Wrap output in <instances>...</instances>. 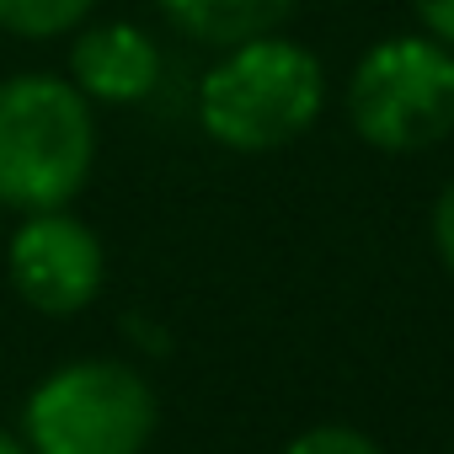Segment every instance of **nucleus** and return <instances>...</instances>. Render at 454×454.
Masks as SVG:
<instances>
[{"instance_id":"nucleus-1","label":"nucleus","mask_w":454,"mask_h":454,"mask_svg":"<svg viewBox=\"0 0 454 454\" xmlns=\"http://www.w3.org/2000/svg\"><path fill=\"white\" fill-rule=\"evenodd\" d=\"M326 107V70L321 59L284 38L262 33L236 49L198 81V123L214 145L262 155L294 145Z\"/></svg>"},{"instance_id":"nucleus-2","label":"nucleus","mask_w":454,"mask_h":454,"mask_svg":"<svg viewBox=\"0 0 454 454\" xmlns=\"http://www.w3.org/2000/svg\"><path fill=\"white\" fill-rule=\"evenodd\" d=\"M97 166V113L70 75L0 81V203L17 214L70 208Z\"/></svg>"},{"instance_id":"nucleus-3","label":"nucleus","mask_w":454,"mask_h":454,"mask_svg":"<svg viewBox=\"0 0 454 454\" xmlns=\"http://www.w3.org/2000/svg\"><path fill=\"white\" fill-rule=\"evenodd\" d=\"M155 433V390L118 358H81L54 369L22 417L33 454H145Z\"/></svg>"},{"instance_id":"nucleus-4","label":"nucleus","mask_w":454,"mask_h":454,"mask_svg":"<svg viewBox=\"0 0 454 454\" xmlns=\"http://www.w3.org/2000/svg\"><path fill=\"white\" fill-rule=\"evenodd\" d=\"M348 118L364 145L411 155L454 134V49L427 33L374 43L348 81Z\"/></svg>"},{"instance_id":"nucleus-5","label":"nucleus","mask_w":454,"mask_h":454,"mask_svg":"<svg viewBox=\"0 0 454 454\" xmlns=\"http://www.w3.org/2000/svg\"><path fill=\"white\" fill-rule=\"evenodd\" d=\"M6 268H12L17 294L33 310L75 316L102 294L107 252L86 219H75L70 208H43V214H27L22 231L12 236Z\"/></svg>"},{"instance_id":"nucleus-6","label":"nucleus","mask_w":454,"mask_h":454,"mask_svg":"<svg viewBox=\"0 0 454 454\" xmlns=\"http://www.w3.org/2000/svg\"><path fill=\"white\" fill-rule=\"evenodd\" d=\"M160 81V49L134 22H81L70 43V86L97 107H134Z\"/></svg>"},{"instance_id":"nucleus-7","label":"nucleus","mask_w":454,"mask_h":454,"mask_svg":"<svg viewBox=\"0 0 454 454\" xmlns=\"http://www.w3.org/2000/svg\"><path fill=\"white\" fill-rule=\"evenodd\" d=\"M160 17L208 49H236L247 38L278 33L300 0H155Z\"/></svg>"},{"instance_id":"nucleus-8","label":"nucleus","mask_w":454,"mask_h":454,"mask_svg":"<svg viewBox=\"0 0 454 454\" xmlns=\"http://www.w3.org/2000/svg\"><path fill=\"white\" fill-rule=\"evenodd\" d=\"M91 12H97V0H0V33L49 43L91 22Z\"/></svg>"},{"instance_id":"nucleus-9","label":"nucleus","mask_w":454,"mask_h":454,"mask_svg":"<svg viewBox=\"0 0 454 454\" xmlns=\"http://www.w3.org/2000/svg\"><path fill=\"white\" fill-rule=\"evenodd\" d=\"M284 454H380L374 438H364L358 427H310L300 433Z\"/></svg>"},{"instance_id":"nucleus-10","label":"nucleus","mask_w":454,"mask_h":454,"mask_svg":"<svg viewBox=\"0 0 454 454\" xmlns=\"http://www.w3.org/2000/svg\"><path fill=\"white\" fill-rule=\"evenodd\" d=\"M411 12L427 27V38H438L443 49H454V0H411Z\"/></svg>"},{"instance_id":"nucleus-11","label":"nucleus","mask_w":454,"mask_h":454,"mask_svg":"<svg viewBox=\"0 0 454 454\" xmlns=\"http://www.w3.org/2000/svg\"><path fill=\"white\" fill-rule=\"evenodd\" d=\"M433 241H438V257H443V268L454 273V182L438 192V203H433Z\"/></svg>"},{"instance_id":"nucleus-12","label":"nucleus","mask_w":454,"mask_h":454,"mask_svg":"<svg viewBox=\"0 0 454 454\" xmlns=\"http://www.w3.org/2000/svg\"><path fill=\"white\" fill-rule=\"evenodd\" d=\"M0 454H33V449H27L17 433H6V427H0Z\"/></svg>"}]
</instances>
